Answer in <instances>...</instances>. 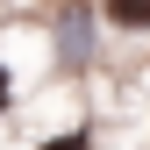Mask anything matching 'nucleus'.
<instances>
[{
    "label": "nucleus",
    "mask_w": 150,
    "mask_h": 150,
    "mask_svg": "<svg viewBox=\"0 0 150 150\" xmlns=\"http://www.w3.org/2000/svg\"><path fill=\"white\" fill-rule=\"evenodd\" d=\"M93 22H100L93 7H71V0L57 7V64L64 71H86L93 64Z\"/></svg>",
    "instance_id": "obj_1"
},
{
    "label": "nucleus",
    "mask_w": 150,
    "mask_h": 150,
    "mask_svg": "<svg viewBox=\"0 0 150 150\" xmlns=\"http://www.w3.org/2000/svg\"><path fill=\"white\" fill-rule=\"evenodd\" d=\"M93 14H100L115 36H150V0H100Z\"/></svg>",
    "instance_id": "obj_2"
},
{
    "label": "nucleus",
    "mask_w": 150,
    "mask_h": 150,
    "mask_svg": "<svg viewBox=\"0 0 150 150\" xmlns=\"http://www.w3.org/2000/svg\"><path fill=\"white\" fill-rule=\"evenodd\" d=\"M36 150H93V129H86V122H71V129H57V136H43Z\"/></svg>",
    "instance_id": "obj_3"
},
{
    "label": "nucleus",
    "mask_w": 150,
    "mask_h": 150,
    "mask_svg": "<svg viewBox=\"0 0 150 150\" xmlns=\"http://www.w3.org/2000/svg\"><path fill=\"white\" fill-rule=\"evenodd\" d=\"M7 107H14V71H7V57H0V122H7Z\"/></svg>",
    "instance_id": "obj_4"
},
{
    "label": "nucleus",
    "mask_w": 150,
    "mask_h": 150,
    "mask_svg": "<svg viewBox=\"0 0 150 150\" xmlns=\"http://www.w3.org/2000/svg\"><path fill=\"white\" fill-rule=\"evenodd\" d=\"M71 7H100V0H71Z\"/></svg>",
    "instance_id": "obj_5"
}]
</instances>
